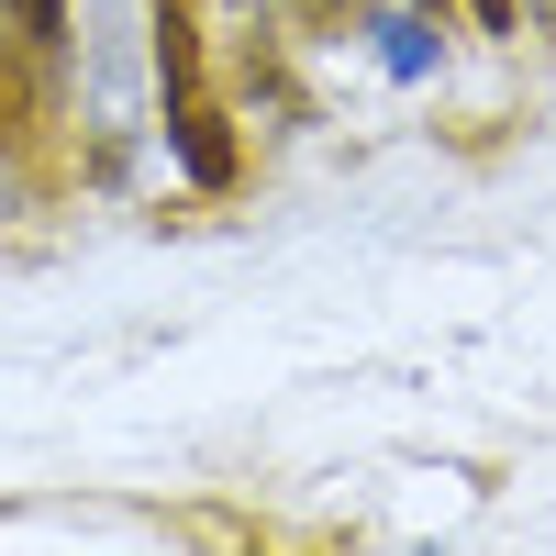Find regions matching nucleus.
I'll return each mask as SVG.
<instances>
[{
	"label": "nucleus",
	"instance_id": "f257e3e1",
	"mask_svg": "<svg viewBox=\"0 0 556 556\" xmlns=\"http://www.w3.org/2000/svg\"><path fill=\"white\" fill-rule=\"evenodd\" d=\"M12 12H23V34H34V45H56V34H67V0H12Z\"/></svg>",
	"mask_w": 556,
	"mask_h": 556
}]
</instances>
